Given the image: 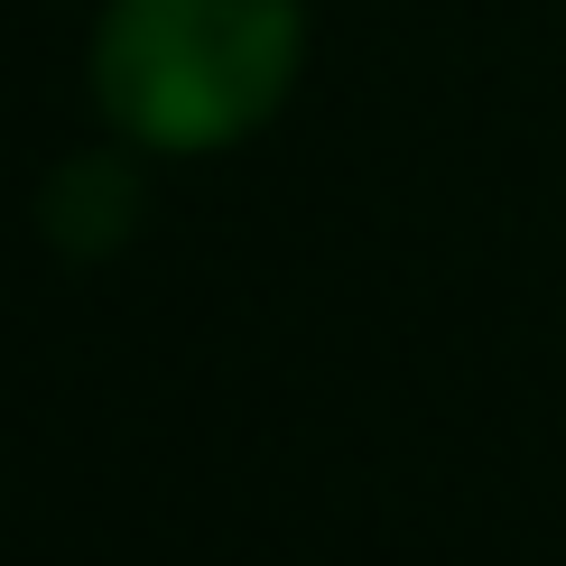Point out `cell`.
<instances>
[{
	"label": "cell",
	"instance_id": "6da1fadb",
	"mask_svg": "<svg viewBox=\"0 0 566 566\" xmlns=\"http://www.w3.org/2000/svg\"><path fill=\"white\" fill-rule=\"evenodd\" d=\"M297 0H122L103 19V103L158 149H214L279 103Z\"/></svg>",
	"mask_w": 566,
	"mask_h": 566
}]
</instances>
